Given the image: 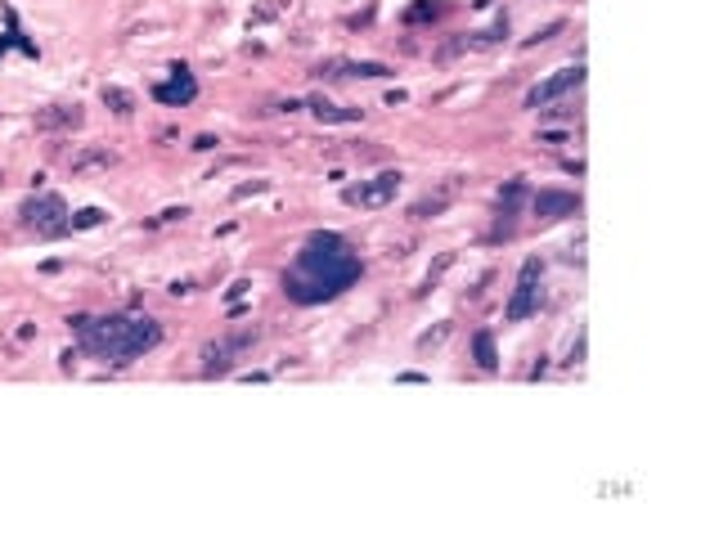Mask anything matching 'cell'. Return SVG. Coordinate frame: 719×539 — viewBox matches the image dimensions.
Masks as SVG:
<instances>
[{"label":"cell","instance_id":"52a82bcc","mask_svg":"<svg viewBox=\"0 0 719 539\" xmlns=\"http://www.w3.org/2000/svg\"><path fill=\"white\" fill-rule=\"evenodd\" d=\"M580 86H585V63L557 68V72H549L540 86H531V90H526V108H531V112H540V108H549L554 100H562V95L580 90Z\"/></svg>","mask_w":719,"mask_h":539},{"label":"cell","instance_id":"2e32d148","mask_svg":"<svg viewBox=\"0 0 719 539\" xmlns=\"http://www.w3.org/2000/svg\"><path fill=\"white\" fill-rule=\"evenodd\" d=\"M104 104H109L117 117H131V112H135V95L122 90V86H104Z\"/></svg>","mask_w":719,"mask_h":539},{"label":"cell","instance_id":"9a60e30c","mask_svg":"<svg viewBox=\"0 0 719 539\" xmlns=\"http://www.w3.org/2000/svg\"><path fill=\"white\" fill-rule=\"evenodd\" d=\"M449 198H454V185H445L441 194H428V198H418V203L409 207V216H414V220H432V216H441L445 207H449Z\"/></svg>","mask_w":719,"mask_h":539},{"label":"cell","instance_id":"e0dca14e","mask_svg":"<svg viewBox=\"0 0 719 539\" xmlns=\"http://www.w3.org/2000/svg\"><path fill=\"white\" fill-rule=\"evenodd\" d=\"M472 346H477V365H481V369H499L495 337H491V333H477V337H472Z\"/></svg>","mask_w":719,"mask_h":539},{"label":"cell","instance_id":"ac0fdd59","mask_svg":"<svg viewBox=\"0 0 719 539\" xmlns=\"http://www.w3.org/2000/svg\"><path fill=\"white\" fill-rule=\"evenodd\" d=\"M95 225H104V212H100V207H81V212L72 216V229H95Z\"/></svg>","mask_w":719,"mask_h":539},{"label":"cell","instance_id":"5bb4252c","mask_svg":"<svg viewBox=\"0 0 719 539\" xmlns=\"http://www.w3.org/2000/svg\"><path fill=\"white\" fill-rule=\"evenodd\" d=\"M306 108L320 117V122H360L365 117V108H342V104H329V100H306Z\"/></svg>","mask_w":719,"mask_h":539},{"label":"cell","instance_id":"8fae6325","mask_svg":"<svg viewBox=\"0 0 719 539\" xmlns=\"http://www.w3.org/2000/svg\"><path fill=\"white\" fill-rule=\"evenodd\" d=\"M117 153H112L109 144H86V149H77L72 158H68V171L72 175H86V171H109Z\"/></svg>","mask_w":719,"mask_h":539},{"label":"cell","instance_id":"9c48e42d","mask_svg":"<svg viewBox=\"0 0 719 539\" xmlns=\"http://www.w3.org/2000/svg\"><path fill=\"white\" fill-rule=\"evenodd\" d=\"M531 212L540 220H562V216H580V194H566V189H540L526 198Z\"/></svg>","mask_w":719,"mask_h":539},{"label":"cell","instance_id":"5b68a950","mask_svg":"<svg viewBox=\"0 0 719 539\" xmlns=\"http://www.w3.org/2000/svg\"><path fill=\"white\" fill-rule=\"evenodd\" d=\"M257 337H261L257 328H238V333H225V337H217V342H207L203 355H198V360H203V374L207 377L229 374V369L257 346Z\"/></svg>","mask_w":719,"mask_h":539},{"label":"cell","instance_id":"ba28073f","mask_svg":"<svg viewBox=\"0 0 719 539\" xmlns=\"http://www.w3.org/2000/svg\"><path fill=\"white\" fill-rule=\"evenodd\" d=\"M320 81H383L391 77L387 63H374V58H324L315 68Z\"/></svg>","mask_w":719,"mask_h":539},{"label":"cell","instance_id":"7a4b0ae2","mask_svg":"<svg viewBox=\"0 0 719 539\" xmlns=\"http://www.w3.org/2000/svg\"><path fill=\"white\" fill-rule=\"evenodd\" d=\"M68 323H72L81 351L112 365V369H126V365H135V360H144L149 351L163 346V323L149 320V315H126L122 311V315H100V320L77 315Z\"/></svg>","mask_w":719,"mask_h":539},{"label":"cell","instance_id":"d6986e66","mask_svg":"<svg viewBox=\"0 0 719 539\" xmlns=\"http://www.w3.org/2000/svg\"><path fill=\"white\" fill-rule=\"evenodd\" d=\"M261 189H266V180H252V185H238V189H234V198L243 203V198H252V194H261Z\"/></svg>","mask_w":719,"mask_h":539},{"label":"cell","instance_id":"44dd1931","mask_svg":"<svg viewBox=\"0 0 719 539\" xmlns=\"http://www.w3.org/2000/svg\"><path fill=\"white\" fill-rule=\"evenodd\" d=\"M194 149H198V153H207V149H217V140H212V135H198V140H194Z\"/></svg>","mask_w":719,"mask_h":539},{"label":"cell","instance_id":"ffe728a7","mask_svg":"<svg viewBox=\"0 0 719 539\" xmlns=\"http://www.w3.org/2000/svg\"><path fill=\"white\" fill-rule=\"evenodd\" d=\"M185 216H189V207H166V212L158 216L153 225H171V220H185Z\"/></svg>","mask_w":719,"mask_h":539},{"label":"cell","instance_id":"8992f818","mask_svg":"<svg viewBox=\"0 0 719 539\" xmlns=\"http://www.w3.org/2000/svg\"><path fill=\"white\" fill-rule=\"evenodd\" d=\"M400 171H383L374 180H360V185H346L342 189V203L346 207H360V212H378V207H391L396 194H400Z\"/></svg>","mask_w":719,"mask_h":539},{"label":"cell","instance_id":"277c9868","mask_svg":"<svg viewBox=\"0 0 719 539\" xmlns=\"http://www.w3.org/2000/svg\"><path fill=\"white\" fill-rule=\"evenodd\" d=\"M540 306H545V261H540V257H526L503 315H508V323H522V320H531V315H540Z\"/></svg>","mask_w":719,"mask_h":539},{"label":"cell","instance_id":"6da1fadb","mask_svg":"<svg viewBox=\"0 0 719 539\" xmlns=\"http://www.w3.org/2000/svg\"><path fill=\"white\" fill-rule=\"evenodd\" d=\"M360 252L342 238V234H311L301 243V252L292 257V266L283 270V292L297 306H320L342 297L355 279H360Z\"/></svg>","mask_w":719,"mask_h":539},{"label":"cell","instance_id":"3957f363","mask_svg":"<svg viewBox=\"0 0 719 539\" xmlns=\"http://www.w3.org/2000/svg\"><path fill=\"white\" fill-rule=\"evenodd\" d=\"M18 225L32 229L37 238H58L72 229V212L58 194H32L23 207H18Z\"/></svg>","mask_w":719,"mask_h":539},{"label":"cell","instance_id":"4fadbf2b","mask_svg":"<svg viewBox=\"0 0 719 539\" xmlns=\"http://www.w3.org/2000/svg\"><path fill=\"white\" fill-rule=\"evenodd\" d=\"M531 194H526V185L522 180H508L503 185V194H499V225H503V234L513 229V216L522 212V203H526Z\"/></svg>","mask_w":719,"mask_h":539},{"label":"cell","instance_id":"30bf717a","mask_svg":"<svg viewBox=\"0 0 719 539\" xmlns=\"http://www.w3.org/2000/svg\"><path fill=\"white\" fill-rule=\"evenodd\" d=\"M198 95V81L189 77V68H171V81H158L153 86V100L158 104H189Z\"/></svg>","mask_w":719,"mask_h":539},{"label":"cell","instance_id":"7c38bea8","mask_svg":"<svg viewBox=\"0 0 719 539\" xmlns=\"http://www.w3.org/2000/svg\"><path fill=\"white\" fill-rule=\"evenodd\" d=\"M81 122H86L81 104H55V108H41V112H37V126H41V131H77Z\"/></svg>","mask_w":719,"mask_h":539}]
</instances>
